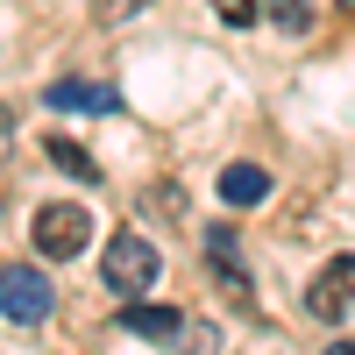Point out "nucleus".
Instances as JSON below:
<instances>
[{"label":"nucleus","instance_id":"4","mask_svg":"<svg viewBox=\"0 0 355 355\" xmlns=\"http://www.w3.org/2000/svg\"><path fill=\"white\" fill-rule=\"evenodd\" d=\"M306 313L327 320V327H341V320L355 313V256H334L327 270L306 284Z\"/></svg>","mask_w":355,"mask_h":355},{"label":"nucleus","instance_id":"7","mask_svg":"<svg viewBox=\"0 0 355 355\" xmlns=\"http://www.w3.org/2000/svg\"><path fill=\"white\" fill-rule=\"evenodd\" d=\"M214 185H220L227 206H263V199H270V171H263V164H227Z\"/></svg>","mask_w":355,"mask_h":355},{"label":"nucleus","instance_id":"8","mask_svg":"<svg viewBox=\"0 0 355 355\" xmlns=\"http://www.w3.org/2000/svg\"><path fill=\"white\" fill-rule=\"evenodd\" d=\"M43 150H50V164H57V171H71V178H85V185H100V164L85 157V150H78L71 135H50Z\"/></svg>","mask_w":355,"mask_h":355},{"label":"nucleus","instance_id":"9","mask_svg":"<svg viewBox=\"0 0 355 355\" xmlns=\"http://www.w3.org/2000/svg\"><path fill=\"white\" fill-rule=\"evenodd\" d=\"M263 15H270L284 36H313V8L306 0H263Z\"/></svg>","mask_w":355,"mask_h":355},{"label":"nucleus","instance_id":"10","mask_svg":"<svg viewBox=\"0 0 355 355\" xmlns=\"http://www.w3.org/2000/svg\"><path fill=\"white\" fill-rule=\"evenodd\" d=\"M214 15H220L227 28H249V21H256V0H214Z\"/></svg>","mask_w":355,"mask_h":355},{"label":"nucleus","instance_id":"2","mask_svg":"<svg viewBox=\"0 0 355 355\" xmlns=\"http://www.w3.org/2000/svg\"><path fill=\"white\" fill-rule=\"evenodd\" d=\"M100 270H107V291H128V299H135V291H150V284H157L164 256H157V242H150V234H114Z\"/></svg>","mask_w":355,"mask_h":355},{"label":"nucleus","instance_id":"12","mask_svg":"<svg viewBox=\"0 0 355 355\" xmlns=\"http://www.w3.org/2000/svg\"><path fill=\"white\" fill-rule=\"evenodd\" d=\"M150 206H157V214H185V192H178V185H157Z\"/></svg>","mask_w":355,"mask_h":355},{"label":"nucleus","instance_id":"13","mask_svg":"<svg viewBox=\"0 0 355 355\" xmlns=\"http://www.w3.org/2000/svg\"><path fill=\"white\" fill-rule=\"evenodd\" d=\"M348 8H355V0H348Z\"/></svg>","mask_w":355,"mask_h":355},{"label":"nucleus","instance_id":"5","mask_svg":"<svg viewBox=\"0 0 355 355\" xmlns=\"http://www.w3.org/2000/svg\"><path fill=\"white\" fill-rule=\"evenodd\" d=\"M114 327L135 334V341H185V313H178V306H142V299H128L121 313H114Z\"/></svg>","mask_w":355,"mask_h":355},{"label":"nucleus","instance_id":"11","mask_svg":"<svg viewBox=\"0 0 355 355\" xmlns=\"http://www.w3.org/2000/svg\"><path fill=\"white\" fill-rule=\"evenodd\" d=\"M142 8H150V0H93L100 21H128V15H142Z\"/></svg>","mask_w":355,"mask_h":355},{"label":"nucleus","instance_id":"6","mask_svg":"<svg viewBox=\"0 0 355 355\" xmlns=\"http://www.w3.org/2000/svg\"><path fill=\"white\" fill-rule=\"evenodd\" d=\"M43 100L57 114H114V107H121V93H114V85H93V78H50Z\"/></svg>","mask_w":355,"mask_h":355},{"label":"nucleus","instance_id":"3","mask_svg":"<svg viewBox=\"0 0 355 355\" xmlns=\"http://www.w3.org/2000/svg\"><path fill=\"white\" fill-rule=\"evenodd\" d=\"M85 242H93V214L85 206H43L36 214V249L50 256V263H71V256H85Z\"/></svg>","mask_w":355,"mask_h":355},{"label":"nucleus","instance_id":"1","mask_svg":"<svg viewBox=\"0 0 355 355\" xmlns=\"http://www.w3.org/2000/svg\"><path fill=\"white\" fill-rule=\"evenodd\" d=\"M0 313H8L15 327H43L57 313V284L36 263H0Z\"/></svg>","mask_w":355,"mask_h":355}]
</instances>
